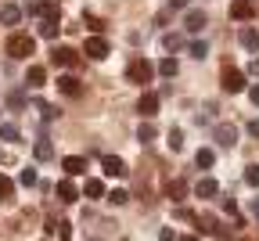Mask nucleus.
<instances>
[{
	"mask_svg": "<svg viewBox=\"0 0 259 241\" xmlns=\"http://www.w3.org/2000/svg\"><path fill=\"white\" fill-rule=\"evenodd\" d=\"M4 47H8V54H11V58H18V61H22V58H29L32 51H36V40H32L29 32H11Z\"/></svg>",
	"mask_w": 259,
	"mask_h": 241,
	"instance_id": "1",
	"label": "nucleus"
},
{
	"mask_svg": "<svg viewBox=\"0 0 259 241\" xmlns=\"http://www.w3.org/2000/svg\"><path fill=\"white\" fill-rule=\"evenodd\" d=\"M126 76H130V83H137V87H148V83H151V76H155V65H151L148 58H137V61H130Z\"/></svg>",
	"mask_w": 259,
	"mask_h": 241,
	"instance_id": "2",
	"label": "nucleus"
},
{
	"mask_svg": "<svg viewBox=\"0 0 259 241\" xmlns=\"http://www.w3.org/2000/svg\"><path fill=\"white\" fill-rule=\"evenodd\" d=\"M220 87H223L227 94H241L248 83H245V72H241V68H231V65H227L223 76H220Z\"/></svg>",
	"mask_w": 259,
	"mask_h": 241,
	"instance_id": "3",
	"label": "nucleus"
},
{
	"mask_svg": "<svg viewBox=\"0 0 259 241\" xmlns=\"http://www.w3.org/2000/svg\"><path fill=\"white\" fill-rule=\"evenodd\" d=\"M212 141H216L220 148H234V144H238V126H234V123H220V126L212 130Z\"/></svg>",
	"mask_w": 259,
	"mask_h": 241,
	"instance_id": "4",
	"label": "nucleus"
},
{
	"mask_svg": "<svg viewBox=\"0 0 259 241\" xmlns=\"http://www.w3.org/2000/svg\"><path fill=\"white\" fill-rule=\"evenodd\" d=\"M51 65H58V68H76V65H79V54H76L72 47H54V51H51Z\"/></svg>",
	"mask_w": 259,
	"mask_h": 241,
	"instance_id": "5",
	"label": "nucleus"
},
{
	"mask_svg": "<svg viewBox=\"0 0 259 241\" xmlns=\"http://www.w3.org/2000/svg\"><path fill=\"white\" fill-rule=\"evenodd\" d=\"M83 54H87V58H94V61L108 58V40H105V36H87V44H83Z\"/></svg>",
	"mask_w": 259,
	"mask_h": 241,
	"instance_id": "6",
	"label": "nucleus"
},
{
	"mask_svg": "<svg viewBox=\"0 0 259 241\" xmlns=\"http://www.w3.org/2000/svg\"><path fill=\"white\" fill-rule=\"evenodd\" d=\"M231 18L252 22V18H255V0H234V4H231Z\"/></svg>",
	"mask_w": 259,
	"mask_h": 241,
	"instance_id": "7",
	"label": "nucleus"
},
{
	"mask_svg": "<svg viewBox=\"0 0 259 241\" xmlns=\"http://www.w3.org/2000/svg\"><path fill=\"white\" fill-rule=\"evenodd\" d=\"M184 29H187V32H202V29H205V11L187 8V15H184Z\"/></svg>",
	"mask_w": 259,
	"mask_h": 241,
	"instance_id": "8",
	"label": "nucleus"
},
{
	"mask_svg": "<svg viewBox=\"0 0 259 241\" xmlns=\"http://www.w3.org/2000/svg\"><path fill=\"white\" fill-rule=\"evenodd\" d=\"M101 169H105L108 177H126V173H130L126 162H122L119 155H105V158H101Z\"/></svg>",
	"mask_w": 259,
	"mask_h": 241,
	"instance_id": "9",
	"label": "nucleus"
},
{
	"mask_svg": "<svg viewBox=\"0 0 259 241\" xmlns=\"http://www.w3.org/2000/svg\"><path fill=\"white\" fill-rule=\"evenodd\" d=\"M36 32H40V36H44V40H54V36H58V32H61V25H58V11H51V15H44V22H40V29H36Z\"/></svg>",
	"mask_w": 259,
	"mask_h": 241,
	"instance_id": "10",
	"label": "nucleus"
},
{
	"mask_svg": "<svg viewBox=\"0 0 259 241\" xmlns=\"http://www.w3.org/2000/svg\"><path fill=\"white\" fill-rule=\"evenodd\" d=\"M137 112H141L144 119H151V115L158 112V94H151V90H148V94H141V101H137Z\"/></svg>",
	"mask_w": 259,
	"mask_h": 241,
	"instance_id": "11",
	"label": "nucleus"
},
{
	"mask_svg": "<svg viewBox=\"0 0 259 241\" xmlns=\"http://www.w3.org/2000/svg\"><path fill=\"white\" fill-rule=\"evenodd\" d=\"M238 44H241L245 51H259V29H252V25H245V29L238 32Z\"/></svg>",
	"mask_w": 259,
	"mask_h": 241,
	"instance_id": "12",
	"label": "nucleus"
},
{
	"mask_svg": "<svg viewBox=\"0 0 259 241\" xmlns=\"http://www.w3.org/2000/svg\"><path fill=\"white\" fill-rule=\"evenodd\" d=\"M194 194H198V198H216L220 194V184L212 177H202L198 184H194Z\"/></svg>",
	"mask_w": 259,
	"mask_h": 241,
	"instance_id": "13",
	"label": "nucleus"
},
{
	"mask_svg": "<svg viewBox=\"0 0 259 241\" xmlns=\"http://www.w3.org/2000/svg\"><path fill=\"white\" fill-rule=\"evenodd\" d=\"M61 169H65L69 177H79L83 169H87V158H83V155H69V158H61Z\"/></svg>",
	"mask_w": 259,
	"mask_h": 241,
	"instance_id": "14",
	"label": "nucleus"
},
{
	"mask_svg": "<svg viewBox=\"0 0 259 241\" xmlns=\"http://www.w3.org/2000/svg\"><path fill=\"white\" fill-rule=\"evenodd\" d=\"M0 22H4V25H18L22 22V8L18 4H0Z\"/></svg>",
	"mask_w": 259,
	"mask_h": 241,
	"instance_id": "15",
	"label": "nucleus"
},
{
	"mask_svg": "<svg viewBox=\"0 0 259 241\" xmlns=\"http://www.w3.org/2000/svg\"><path fill=\"white\" fill-rule=\"evenodd\" d=\"M58 90H61V94H69V97H79V94H83V87H79L76 76H61V79H58Z\"/></svg>",
	"mask_w": 259,
	"mask_h": 241,
	"instance_id": "16",
	"label": "nucleus"
},
{
	"mask_svg": "<svg viewBox=\"0 0 259 241\" xmlns=\"http://www.w3.org/2000/svg\"><path fill=\"white\" fill-rule=\"evenodd\" d=\"M25 83H29V87H44V83H47V68H44V65H29Z\"/></svg>",
	"mask_w": 259,
	"mask_h": 241,
	"instance_id": "17",
	"label": "nucleus"
},
{
	"mask_svg": "<svg viewBox=\"0 0 259 241\" xmlns=\"http://www.w3.org/2000/svg\"><path fill=\"white\" fill-rule=\"evenodd\" d=\"M58 198H61V202H79V187H76L72 180H61V184H58Z\"/></svg>",
	"mask_w": 259,
	"mask_h": 241,
	"instance_id": "18",
	"label": "nucleus"
},
{
	"mask_svg": "<svg viewBox=\"0 0 259 241\" xmlns=\"http://www.w3.org/2000/svg\"><path fill=\"white\" fill-rule=\"evenodd\" d=\"M180 72V65H177V58H162L158 61V76H166V79H173Z\"/></svg>",
	"mask_w": 259,
	"mask_h": 241,
	"instance_id": "19",
	"label": "nucleus"
},
{
	"mask_svg": "<svg viewBox=\"0 0 259 241\" xmlns=\"http://www.w3.org/2000/svg\"><path fill=\"white\" fill-rule=\"evenodd\" d=\"M32 151H36V158H40V162H47V158L54 155V144L47 141V137H40V141H36V148H32Z\"/></svg>",
	"mask_w": 259,
	"mask_h": 241,
	"instance_id": "20",
	"label": "nucleus"
},
{
	"mask_svg": "<svg viewBox=\"0 0 259 241\" xmlns=\"http://www.w3.org/2000/svg\"><path fill=\"white\" fill-rule=\"evenodd\" d=\"M194 162H198V169H212V162H216V151H212V148H202L198 155H194Z\"/></svg>",
	"mask_w": 259,
	"mask_h": 241,
	"instance_id": "21",
	"label": "nucleus"
},
{
	"mask_svg": "<svg viewBox=\"0 0 259 241\" xmlns=\"http://www.w3.org/2000/svg\"><path fill=\"white\" fill-rule=\"evenodd\" d=\"M166 194H169L173 202H180V198L187 194V184H184V180H169V184H166Z\"/></svg>",
	"mask_w": 259,
	"mask_h": 241,
	"instance_id": "22",
	"label": "nucleus"
},
{
	"mask_svg": "<svg viewBox=\"0 0 259 241\" xmlns=\"http://www.w3.org/2000/svg\"><path fill=\"white\" fill-rule=\"evenodd\" d=\"M83 194H87V198H105V184H101V180H87V184H83Z\"/></svg>",
	"mask_w": 259,
	"mask_h": 241,
	"instance_id": "23",
	"label": "nucleus"
},
{
	"mask_svg": "<svg viewBox=\"0 0 259 241\" xmlns=\"http://www.w3.org/2000/svg\"><path fill=\"white\" fill-rule=\"evenodd\" d=\"M18 137H22V133H18V126H11V123H0V141H8V144H15Z\"/></svg>",
	"mask_w": 259,
	"mask_h": 241,
	"instance_id": "24",
	"label": "nucleus"
},
{
	"mask_svg": "<svg viewBox=\"0 0 259 241\" xmlns=\"http://www.w3.org/2000/svg\"><path fill=\"white\" fill-rule=\"evenodd\" d=\"M11 198H15V180H8L0 173V202H11Z\"/></svg>",
	"mask_w": 259,
	"mask_h": 241,
	"instance_id": "25",
	"label": "nucleus"
},
{
	"mask_svg": "<svg viewBox=\"0 0 259 241\" xmlns=\"http://www.w3.org/2000/svg\"><path fill=\"white\" fill-rule=\"evenodd\" d=\"M137 141H144V144L155 141V123H141V126H137Z\"/></svg>",
	"mask_w": 259,
	"mask_h": 241,
	"instance_id": "26",
	"label": "nucleus"
},
{
	"mask_svg": "<svg viewBox=\"0 0 259 241\" xmlns=\"http://www.w3.org/2000/svg\"><path fill=\"white\" fill-rule=\"evenodd\" d=\"M162 47H166V51H180V47H184V40L177 36V32H166V36H162Z\"/></svg>",
	"mask_w": 259,
	"mask_h": 241,
	"instance_id": "27",
	"label": "nucleus"
},
{
	"mask_svg": "<svg viewBox=\"0 0 259 241\" xmlns=\"http://www.w3.org/2000/svg\"><path fill=\"white\" fill-rule=\"evenodd\" d=\"M18 184H22V187H32V184H36V169H29V166H25V169H22V177H18Z\"/></svg>",
	"mask_w": 259,
	"mask_h": 241,
	"instance_id": "28",
	"label": "nucleus"
},
{
	"mask_svg": "<svg viewBox=\"0 0 259 241\" xmlns=\"http://www.w3.org/2000/svg\"><path fill=\"white\" fill-rule=\"evenodd\" d=\"M187 51H191V58H205V54H209V47H205L202 40H191V47H187Z\"/></svg>",
	"mask_w": 259,
	"mask_h": 241,
	"instance_id": "29",
	"label": "nucleus"
},
{
	"mask_svg": "<svg viewBox=\"0 0 259 241\" xmlns=\"http://www.w3.org/2000/svg\"><path fill=\"white\" fill-rule=\"evenodd\" d=\"M169 148L173 151H184V133L180 130H169Z\"/></svg>",
	"mask_w": 259,
	"mask_h": 241,
	"instance_id": "30",
	"label": "nucleus"
},
{
	"mask_svg": "<svg viewBox=\"0 0 259 241\" xmlns=\"http://www.w3.org/2000/svg\"><path fill=\"white\" fill-rule=\"evenodd\" d=\"M245 184L248 187H259V166H248L245 169Z\"/></svg>",
	"mask_w": 259,
	"mask_h": 241,
	"instance_id": "31",
	"label": "nucleus"
},
{
	"mask_svg": "<svg viewBox=\"0 0 259 241\" xmlns=\"http://www.w3.org/2000/svg\"><path fill=\"white\" fill-rule=\"evenodd\" d=\"M108 202H112V205H126V202H130V194H126L122 187H115V191L108 194Z\"/></svg>",
	"mask_w": 259,
	"mask_h": 241,
	"instance_id": "32",
	"label": "nucleus"
},
{
	"mask_svg": "<svg viewBox=\"0 0 259 241\" xmlns=\"http://www.w3.org/2000/svg\"><path fill=\"white\" fill-rule=\"evenodd\" d=\"M87 25L94 29V36H101V29H105V22H101V18H94V15H87Z\"/></svg>",
	"mask_w": 259,
	"mask_h": 241,
	"instance_id": "33",
	"label": "nucleus"
},
{
	"mask_svg": "<svg viewBox=\"0 0 259 241\" xmlns=\"http://www.w3.org/2000/svg\"><path fill=\"white\" fill-rule=\"evenodd\" d=\"M58 237L61 241H72V223H58Z\"/></svg>",
	"mask_w": 259,
	"mask_h": 241,
	"instance_id": "34",
	"label": "nucleus"
},
{
	"mask_svg": "<svg viewBox=\"0 0 259 241\" xmlns=\"http://www.w3.org/2000/svg\"><path fill=\"white\" fill-rule=\"evenodd\" d=\"M223 213L227 216H238V202L234 198H223Z\"/></svg>",
	"mask_w": 259,
	"mask_h": 241,
	"instance_id": "35",
	"label": "nucleus"
},
{
	"mask_svg": "<svg viewBox=\"0 0 259 241\" xmlns=\"http://www.w3.org/2000/svg\"><path fill=\"white\" fill-rule=\"evenodd\" d=\"M8 105H11V108H22V105H25V97H22V94H18V90H15V94H11V97H8Z\"/></svg>",
	"mask_w": 259,
	"mask_h": 241,
	"instance_id": "36",
	"label": "nucleus"
},
{
	"mask_svg": "<svg viewBox=\"0 0 259 241\" xmlns=\"http://www.w3.org/2000/svg\"><path fill=\"white\" fill-rule=\"evenodd\" d=\"M173 237H177V234H173L169 227H166V230H158V241H173Z\"/></svg>",
	"mask_w": 259,
	"mask_h": 241,
	"instance_id": "37",
	"label": "nucleus"
},
{
	"mask_svg": "<svg viewBox=\"0 0 259 241\" xmlns=\"http://www.w3.org/2000/svg\"><path fill=\"white\" fill-rule=\"evenodd\" d=\"M248 97H252V105H259V83H255V87H248Z\"/></svg>",
	"mask_w": 259,
	"mask_h": 241,
	"instance_id": "38",
	"label": "nucleus"
},
{
	"mask_svg": "<svg viewBox=\"0 0 259 241\" xmlns=\"http://www.w3.org/2000/svg\"><path fill=\"white\" fill-rule=\"evenodd\" d=\"M248 133H252V137H259V119H252V123H248Z\"/></svg>",
	"mask_w": 259,
	"mask_h": 241,
	"instance_id": "39",
	"label": "nucleus"
},
{
	"mask_svg": "<svg viewBox=\"0 0 259 241\" xmlns=\"http://www.w3.org/2000/svg\"><path fill=\"white\" fill-rule=\"evenodd\" d=\"M248 72H252V76H259V58H252V65H248Z\"/></svg>",
	"mask_w": 259,
	"mask_h": 241,
	"instance_id": "40",
	"label": "nucleus"
},
{
	"mask_svg": "<svg viewBox=\"0 0 259 241\" xmlns=\"http://www.w3.org/2000/svg\"><path fill=\"white\" fill-rule=\"evenodd\" d=\"M169 4H173V8H187V0H169Z\"/></svg>",
	"mask_w": 259,
	"mask_h": 241,
	"instance_id": "41",
	"label": "nucleus"
},
{
	"mask_svg": "<svg viewBox=\"0 0 259 241\" xmlns=\"http://www.w3.org/2000/svg\"><path fill=\"white\" fill-rule=\"evenodd\" d=\"M177 241H198V237H191V234H184V237H177Z\"/></svg>",
	"mask_w": 259,
	"mask_h": 241,
	"instance_id": "42",
	"label": "nucleus"
},
{
	"mask_svg": "<svg viewBox=\"0 0 259 241\" xmlns=\"http://www.w3.org/2000/svg\"><path fill=\"white\" fill-rule=\"evenodd\" d=\"M252 209H255V216H259V198H255V205H252Z\"/></svg>",
	"mask_w": 259,
	"mask_h": 241,
	"instance_id": "43",
	"label": "nucleus"
}]
</instances>
